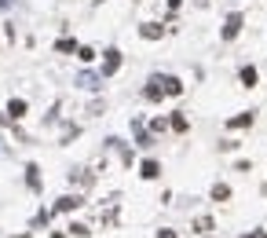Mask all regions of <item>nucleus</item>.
Segmentation results:
<instances>
[{
	"label": "nucleus",
	"mask_w": 267,
	"mask_h": 238,
	"mask_svg": "<svg viewBox=\"0 0 267 238\" xmlns=\"http://www.w3.org/2000/svg\"><path fill=\"white\" fill-rule=\"evenodd\" d=\"M154 81L161 84V92H165V95H179V92H183V81H179V77H172V73H154Z\"/></svg>",
	"instance_id": "1"
},
{
	"label": "nucleus",
	"mask_w": 267,
	"mask_h": 238,
	"mask_svg": "<svg viewBox=\"0 0 267 238\" xmlns=\"http://www.w3.org/2000/svg\"><path fill=\"white\" fill-rule=\"evenodd\" d=\"M117 70H121V52H117V48H110L106 59H103V70H99V73H103V77H114Z\"/></svg>",
	"instance_id": "2"
},
{
	"label": "nucleus",
	"mask_w": 267,
	"mask_h": 238,
	"mask_svg": "<svg viewBox=\"0 0 267 238\" xmlns=\"http://www.w3.org/2000/svg\"><path fill=\"white\" fill-rule=\"evenodd\" d=\"M242 26H245V18L238 15V11H234V15H227V22H223V41H234V37L242 33Z\"/></svg>",
	"instance_id": "3"
},
{
	"label": "nucleus",
	"mask_w": 267,
	"mask_h": 238,
	"mask_svg": "<svg viewBox=\"0 0 267 238\" xmlns=\"http://www.w3.org/2000/svg\"><path fill=\"white\" fill-rule=\"evenodd\" d=\"M77 84H81V88H88V92H99V88H103V73H91V70H85V73L77 77Z\"/></svg>",
	"instance_id": "4"
},
{
	"label": "nucleus",
	"mask_w": 267,
	"mask_h": 238,
	"mask_svg": "<svg viewBox=\"0 0 267 238\" xmlns=\"http://www.w3.org/2000/svg\"><path fill=\"white\" fill-rule=\"evenodd\" d=\"M77 205H81V194H66V198H59V202H55V213H73Z\"/></svg>",
	"instance_id": "5"
},
{
	"label": "nucleus",
	"mask_w": 267,
	"mask_h": 238,
	"mask_svg": "<svg viewBox=\"0 0 267 238\" xmlns=\"http://www.w3.org/2000/svg\"><path fill=\"white\" fill-rule=\"evenodd\" d=\"M132 132H135V143H139V147H150V143H154V139H150V132L143 128V121H139V118H132Z\"/></svg>",
	"instance_id": "6"
},
{
	"label": "nucleus",
	"mask_w": 267,
	"mask_h": 238,
	"mask_svg": "<svg viewBox=\"0 0 267 238\" xmlns=\"http://www.w3.org/2000/svg\"><path fill=\"white\" fill-rule=\"evenodd\" d=\"M139 176H143V179H158V176H161V165H158L154 158H146L143 165H139Z\"/></svg>",
	"instance_id": "7"
},
{
	"label": "nucleus",
	"mask_w": 267,
	"mask_h": 238,
	"mask_svg": "<svg viewBox=\"0 0 267 238\" xmlns=\"http://www.w3.org/2000/svg\"><path fill=\"white\" fill-rule=\"evenodd\" d=\"M161 33H165V30H161L158 22H143V26H139V37H143V41H158Z\"/></svg>",
	"instance_id": "8"
},
{
	"label": "nucleus",
	"mask_w": 267,
	"mask_h": 238,
	"mask_svg": "<svg viewBox=\"0 0 267 238\" xmlns=\"http://www.w3.org/2000/svg\"><path fill=\"white\" fill-rule=\"evenodd\" d=\"M7 118H11V121L26 118V99H11V103H7Z\"/></svg>",
	"instance_id": "9"
},
{
	"label": "nucleus",
	"mask_w": 267,
	"mask_h": 238,
	"mask_svg": "<svg viewBox=\"0 0 267 238\" xmlns=\"http://www.w3.org/2000/svg\"><path fill=\"white\" fill-rule=\"evenodd\" d=\"M143 95H146V99H150V103H158V99H161L165 92H161V84H158V81L150 77V81H146V88H143Z\"/></svg>",
	"instance_id": "10"
},
{
	"label": "nucleus",
	"mask_w": 267,
	"mask_h": 238,
	"mask_svg": "<svg viewBox=\"0 0 267 238\" xmlns=\"http://www.w3.org/2000/svg\"><path fill=\"white\" fill-rule=\"evenodd\" d=\"M227 125H231V128H249L253 125V114H238V118H231Z\"/></svg>",
	"instance_id": "11"
},
{
	"label": "nucleus",
	"mask_w": 267,
	"mask_h": 238,
	"mask_svg": "<svg viewBox=\"0 0 267 238\" xmlns=\"http://www.w3.org/2000/svg\"><path fill=\"white\" fill-rule=\"evenodd\" d=\"M37 173H41L37 165H30V169H26V183H30L33 190H41V176H37Z\"/></svg>",
	"instance_id": "12"
},
{
	"label": "nucleus",
	"mask_w": 267,
	"mask_h": 238,
	"mask_svg": "<svg viewBox=\"0 0 267 238\" xmlns=\"http://www.w3.org/2000/svg\"><path fill=\"white\" fill-rule=\"evenodd\" d=\"M55 52H59V55H70V52H77V44H73L70 37H62V41L55 44Z\"/></svg>",
	"instance_id": "13"
},
{
	"label": "nucleus",
	"mask_w": 267,
	"mask_h": 238,
	"mask_svg": "<svg viewBox=\"0 0 267 238\" xmlns=\"http://www.w3.org/2000/svg\"><path fill=\"white\" fill-rule=\"evenodd\" d=\"M213 198H216V202H227V198H231V187H227V183H216V187H213Z\"/></svg>",
	"instance_id": "14"
},
{
	"label": "nucleus",
	"mask_w": 267,
	"mask_h": 238,
	"mask_svg": "<svg viewBox=\"0 0 267 238\" xmlns=\"http://www.w3.org/2000/svg\"><path fill=\"white\" fill-rule=\"evenodd\" d=\"M242 84H245V88L256 84V70H253V66H242Z\"/></svg>",
	"instance_id": "15"
},
{
	"label": "nucleus",
	"mask_w": 267,
	"mask_h": 238,
	"mask_svg": "<svg viewBox=\"0 0 267 238\" xmlns=\"http://www.w3.org/2000/svg\"><path fill=\"white\" fill-rule=\"evenodd\" d=\"M169 125L176 128V132H187V128H190V125H187V118H183V114H172V121H169Z\"/></svg>",
	"instance_id": "16"
},
{
	"label": "nucleus",
	"mask_w": 267,
	"mask_h": 238,
	"mask_svg": "<svg viewBox=\"0 0 267 238\" xmlns=\"http://www.w3.org/2000/svg\"><path fill=\"white\" fill-rule=\"evenodd\" d=\"M77 59L81 62H91V59H95V52H91V48H77Z\"/></svg>",
	"instance_id": "17"
},
{
	"label": "nucleus",
	"mask_w": 267,
	"mask_h": 238,
	"mask_svg": "<svg viewBox=\"0 0 267 238\" xmlns=\"http://www.w3.org/2000/svg\"><path fill=\"white\" fill-rule=\"evenodd\" d=\"M194 227H198V231H213V220H209V216H198Z\"/></svg>",
	"instance_id": "18"
},
{
	"label": "nucleus",
	"mask_w": 267,
	"mask_h": 238,
	"mask_svg": "<svg viewBox=\"0 0 267 238\" xmlns=\"http://www.w3.org/2000/svg\"><path fill=\"white\" fill-rule=\"evenodd\" d=\"M70 235H81V238H85V235H88V227H85V224H70Z\"/></svg>",
	"instance_id": "19"
},
{
	"label": "nucleus",
	"mask_w": 267,
	"mask_h": 238,
	"mask_svg": "<svg viewBox=\"0 0 267 238\" xmlns=\"http://www.w3.org/2000/svg\"><path fill=\"white\" fill-rule=\"evenodd\" d=\"M158 238H176V231H158Z\"/></svg>",
	"instance_id": "20"
},
{
	"label": "nucleus",
	"mask_w": 267,
	"mask_h": 238,
	"mask_svg": "<svg viewBox=\"0 0 267 238\" xmlns=\"http://www.w3.org/2000/svg\"><path fill=\"white\" fill-rule=\"evenodd\" d=\"M245 238H267V235H264V231H256V235H245Z\"/></svg>",
	"instance_id": "21"
},
{
	"label": "nucleus",
	"mask_w": 267,
	"mask_h": 238,
	"mask_svg": "<svg viewBox=\"0 0 267 238\" xmlns=\"http://www.w3.org/2000/svg\"><path fill=\"white\" fill-rule=\"evenodd\" d=\"M51 238H66V235H62V231H55V235H51Z\"/></svg>",
	"instance_id": "22"
}]
</instances>
